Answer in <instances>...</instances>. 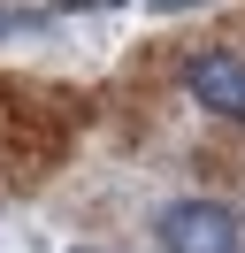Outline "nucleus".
I'll list each match as a JSON object with an SVG mask.
<instances>
[{
    "label": "nucleus",
    "mask_w": 245,
    "mask_h": 253,
    "mask_svg": "<svg viewBox=\"0 0 245 253\" xmlns=\"http://www.w3.org/2000/svg\"><path fill=\"white\" fill-rule=\"evenodd\" d=\"M46 16H31V8H15V0H0V39H39Z\"/></svg>",
    "instance_id": "nucleus-3"
},
{
    "label": "nucleus",
    "mask_w": 245,
    "mask_h": 253,
    "mask_svg": "<svg viewBox=\"0 0 245 253\" xmlns=\"http://www.w3.org/2000/svg\"><path fill=\"white\" fill-rule=\"evenodd\" d=\"M153 230H161V253H245V222L222 200H168Z\"/></svg>",
    "instance_id": "nucleus-1"
},
{
    "label": "nucleus",
    "mask_w": 245,
    "mask_h": 253,
    "mask_svg": "<svg viewBox=\"0 0 245 253\" xmlns=\"http://www.w3.org/2000/svg\"><path fill=\"white\" fill-rule=\"evenodd\" d=\"M61 16H107V8H122V0H54Z\"/></svg>",
    "instance_id": "nucleus-4"
},
{
    "label": "nucleus",
    "mask_w": 245,
    "mask_h": 253,
    "mask_svg": "<svg viewBox=\"0 0 245 253\" xmlns=\"http://www.w3.org/2000/svg\"><path fill=\"white\" fill-rule=\"evenodd\" d=\"M77 253H100V246H77Z\"/></svg>",
    "instance_id": "nucleus-6"
},
{
    "label": "nucleus",
    "mask_w": 245,
    "mask_h": 253,
    "mask_svg": "<svg viewBox=\"0 0 245 253\" xmlns=\"http://www.w3.org/2000/svg\"><path fill=\"white\" fill-rule=\"evenodd\" d=\"M153 8H161V16H184V8H207V0H153Z\"/></svg>",
    "instance_id": "nucleus-5"
},
{
    "label": "nucleus",
    "mask_w": 245,
    "mask_h": 253,
    "mask_svg": "<svg viewBox=\"0 0 245 253\" xmlns=\"http://www.w3.org/2000/svg\"><path fill=\"white\" fill-rule=\"evenodd\" d=\"M184 84H192V100H199L207 115L245 123V54H230V46H199L192 62H184Z\"/></svg>",
    "instance_id": "nucleus-2"
}]
</instances>
